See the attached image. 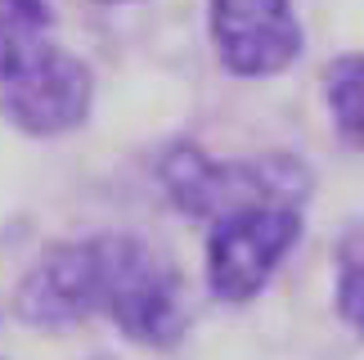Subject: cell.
Masks as SVG:
<instances>
[{
	"label": "cell",
	"instance_id": "3957f363",
	"mask_svg": "<svg viewBox=\"0 0 364 360\" xmlns=\"http://www.w3.org/2000/svg\"><path fill=\"white\" fill-rule=\"evenodd\" d=\"M100 315H108L139 347H176L189 320L176 261L135 234H100Z\"/></svg>",
	"mask_w": 364,
	"mask_h": 360
},
{
	"label": "cell",
	"instance_id": "30bf717a",
	"mask_svg": "<svg viewBox=\"0 0 364 360\" xmlns=\"http://www.w3.org/2000/svg\"><path fill=\"white\" fill-rule=\"evenodd\" d=\"M95 5H135V0H95Z\"/></svg>",
	"mask_w": 364,
	"mask_h": 360
},
{
	"label": "cell",
	"instance_id": "52a82bcc",
	"mask_svg": "<svg viewBox=\"0 0 364 360\" xmlns=\"http://www.w3.org/2000/svg\"><path fill=\"white\" fill-rule=\"evenodd\" d=\"M324 104L333 131L351 149H364V50L338 54L324 68Z\"/></svg>",
	"mask_w": 364,
	"mask_h": 360
},
{
	"label": "cell",
	"instance_id": "5b68a950",
	"mask_svg": "<svg viewBox=\"0 0 364 360\" xmlns=\"http://www.w3.org/2000/svg\"><path fill=\"white\" fill-rule=\"evenodd\" d=\"M212 50L230 77H279L301 59L306 27L292 0H207Z\"/></svg>",
	"mask_w": 364,
	"mask_h": 360
},
{
	"label": "cell",
	"instance_id": "8992f818",
	"mask_svg": "<svg viewBox=\"0 0 364 360\" xmlns=\"http://www.w3.org/2000/svg\"><path fill=\"white\" fill-rule=\"evenodd\" d=\"M100 280H104V248L100 234L90 239L50 243L36 266L23 275L14 311L36 329H68L100 315Z\"/></svg>",
	"mask_w": 364,
	"mask_h": 360
},
{
	"label": "cell",
	"instance_id": "7a4b0ae2",
	"mask_svg": "<svg viewBox=\"0 0 364 360\" xmlns=\"http://www.w3.org/2000/svg\"><path fill=\"white\" fill-rule=\"evenodd\" d=\"M95 100L90 68L63 46L0 14V108L27 135H63L86 122Z\"/></svg>",
	"mask_w": 364,
	"mask_h": 360
},
{
	"label": "cell",
	"instance_id": "277c9868",
	"mask_svg": "<svg viewBox=\"0 0 364 360\" xmlns=\"http://www.w3.org/2000/svg\"><path fill=\"white\" fill-rule=\"evenodd\" d=\"M301 230V207H243V212L212 221V230H207V288L234 307L252 302L274 280V270L284 266Z\"/></svg>",
	"mask_w": 364,
	"mask_h": 360
},
{
	"label": "cell",
	"instance_id": "6da1fadb",
	"mask_svg": "<svg viewBox=\"0 0 364 360\" xmlns=\"http://www.w3.org/2000/svg\"><path fill=\"white\" fill-rule=\"evenodd\" d=\"M162 189L189 221H220L243 207H306L315 176L301 158L265 154L220 162L198 144H171L158 162Z\"/></svg>",
	"mask_w": 364,
	"mask_h": 360
},
{
	"label": "cell",
	"instance_id": "9c48e42d",
	"mask_svg": "<svg viewBox=\"0 0 364 360\" xmlns=\"http://www.w3.org/2000/svg\"><path fill=\"white\" fill-rule=\"evenodd\" d=\"M0 14H5V18H18L27 27H41V32L54 27V9L46 0H0Z\"/></svg>",
	"mask_w": 364,
	"mask_h": 360
},
{
	"label": "cell",
	"instance_id": "ba28073f",
	"mask_svg": "<svg viewBox=\"0 0 364 360\" xmlns=\"http://www.w3.org/2000/svg\"><path fill=\"white\" fill-rule=\"evenodd\" d=\"M333 307L355 338H364V221L342 230L333 243Z\"/></svg>",
	"mask_w": 364,
	"mask_h": 360
}]
</instances>
